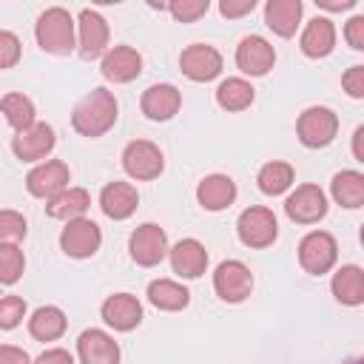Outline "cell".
Masks as SVG:
<instances>
[{
	"mask_svg": "<svg viewBox=\"0 0 364 364\" xmlns=\"http://www.w3.org/2000/svg\"><path fill=\"white\" fill-rule=\"evenodd\" d=\"M117 111H119V105H117L114 91H108V88H94V91H88V94L74 105V111H71V125H74L77 134L94 139V136H102L105 131L114 128Z\"/></svg>",
	"mask_w": 364,
	"mask_h": 364,
	"instance_id": "obj_1",
	"label": "cell"
},
{
	"mask_svg": "<svg viewBox=\"0 0 364 364\" xmlns=\"http://www.w3.org/2000/svg\"><path fill=\"white\" fill-rule=\"evenodd\" d=\"M74 28H77V23H74V17L68 14V9L51 6V9H46V11L37 17V23H34V37H37V46H40L43 51L63 57V54H71L74 46H77V31H74Z\"/></svg>",
	"mask_w": 364,
	"mask_h": 364,
	"instance_id": "obj_2",
	"label": "cell"
},
{
	"mask_svg": "<svg viewBox=\"0 0 364 364\" xmlns=\"http://www.w3.org/2000/svg\"><path fill=\"white\" fill-rule=\"evenodd\" d=\"M338 134V117L327 105H310L296 119V136L304 148H327Z\"/></svg>",
	"mask_w": 364,
	"mask_h": 364,
	"instance_id": "obj_3",
	"label": "cell"
},
{
	"mask_svg": "<svg viewBox=\"0 0 364 364\" xmlns=\"http://www.w3.org/2000/svg\"><path fill=\"white\" fill-rule=\"evenodd\" d=\"M236 233H239L242 245L262 250V247H270V245L276 242V236H279V219H276V213H273L270 208H264V205H250V208H245V210L239 213V219H236Z\"/></svg>",
	"mask_w": 364,
	"mask_h": 364,
	"instance_id": "obj_4",
	"label": "cell"
},
{
	"mask_svg": "<svg viewBox=\"0 0 364 364\" xmlns=\"http://www.w3.org/2000/svg\"><path fill=\"white\" fill-rule=\"evenodd\" d=\"M122 168L136 182H151L165 171V156L151 139H134L122 151Z\"/></svg>",
	"mask_w": 364,
	"mask_h": 364,
	"instance_id": "obj_5",
	"label": "cell"
},
{
	"mask_svg": "<svg viewBox=\"0 0 364 364\" xmlns=\"http://www.w3.org/2000/svg\"><path fill=\"white\" fill-rule=\"evenodd\" d=\"M336 259H338V245H336L333 233H327V230H310L299 242V264L310 276L327 273L336 264Z\"/></svg>",
	"mask_w": 364,
	"mask_h": 364,
	"instance_id": "obj_6",
	"label": "cell"
},
{
	"mask_svg": "<svg viewBox=\"0 0 364 364\" xmlns=\"http://www.w3.org/2000/svg\"><path fill=\"white\" fill-rule=\"evenodd\" d=\"M213 290L222 301L228 304H239L250 296L253 290V273L245 262L239 259H228L213 270Z\"/></svg>",
	"mask_w": 364,
	"mask_h": 364,
	"instance_id": "obj_7",
	"label": "cell"
},
{
	"mask_svg": "<svg viewBox=\"0 0 364 364\" xmlns=\"http://www.w3.org/2000/svg\"><path fill=\"white\" fill-rule=\"evenodd\" d=\"M100 245H102V230L94 219L80 216L65 222V228L60 230V247L71 259H88L100 250Z\"/></svg>",
	"mask_w": 364,
	"mask_h": 364,
	"instance_id": "obj_8",
	"label": "cell"
},
{
	"mask_svg": "<svg viewBox=\"0 0 364 364\" xmlns=\"http://www.w3.org/2000/svg\"><path fill=\"white\" fill-rule=\"evenodd\" d=\"M68 182H71V171H68V165L63 159H43L26 176L28 193L37 196V199H46V202L54 199L60 191H65Z\"/></svg>",
	"mask_w": 364,
	"mask_h": 364,
	"instance_id": "obj_9",
	"label": "cell"
},
{
	"mask_svg": "<svg viewBox=\"0 0 364 364\" xmlns=\"http://www.w3.org/2000/svg\"><path fill=\"white\" fill-rule=\"evenodd\" d=\"M128 253L139 267H156L168 256V236L159 225L145 222L128 239Z\"/></svg>",
	"mask_w": 364,
	"mask_h": 364,
	"instance_id": "obj_10",
	"label": "cell"
},
{
	"mask_svg": "<svg viewBox=\"0 0 364 364\" xmlns=\"http://www.w3.org/2000/svg\"><path fill=\"white\" fill-rule=\"evenodd\" d=\"M54 128L48 122H34L11 136V151L20 162H43L54 151Z\"/></svg>",
	"mask_w": 364,
	"mask_h": 364,
	"instance_id": "obj_11",
	"label": "cell"
},
{
	"mask_svg": "<svg viewBox=\"0 0 364 364\" xmlns=\"http://www.w3.org/2000/svg\"><path fill=\"white\" fill-rule=\"evenodd\" d=\"M179 68L188 80L193 82H208L213 77L222 74V54L208 46V43H193L188 48H182L179 54Z\"/></svg>",
	"mask_w": 364,
	"mask_h": 364,
	"instance_id": "obj_12",
	"label": "cell"
},
{
	"mask_svg": "<svg viewBox=\"0 0 364 364\" xmlns=\"http://www.w3.org/2000/svg\"><path fill=\"white\" fill-rule=\"evenodd\" d=\"M284 213L299 225H313L327 213V196L318 185H299L284 199Z\"/></svg>",
	"mask_w": 364,
	"mask_h": 364,
	"instance_id": "obj_13",
	"label": "cell"
},
{
	"mask_svg": "<svg viewBox=\"0 0 364 364\" xmlns=\"http://www.w3.org/2000/svg\"><path fill=\"white\" fill-rule=\"evenodd\" d=\"M77 46L82 60H97L108 48V23L100 11L82 9L77 14Z\"/></svg>",
	"mask_w": 364,
	"mask_h": 364,
	"instance_id": "obj_14",
	"label": "cell"
},
{
	"mask_svg": "<svg viewBox=\"0 0 364 364\" xmlns=\"http://www.w3.org/2000/svg\"><path fill=\"white\" fill-rule=\"evenodd\" d=\"M236 65L247 77H264L276 65V48L259 34L242 37V43L236 46Z\"/></svg>",
	"mask_w": 364,
	"mask_h": 364,
	"instance_id": "obj_15",
	"label": "cell"
},
{
	"mask_svg": "<svg viewBox=\"0 0 364 364\" xmlns=\"http://www.w3.org/2000/svg\"><path fill=\"white\" fill-rule=\"evenodd\" d=\"M100 316H102V321H105L108 327H114L117 333H128V330L139 327V321H142V304H139V299L131 296V293H114V296H108V299L102 301Z\"/></svg>",
	"mask_w": 364,
	"mask_h": 364,
	"instance_id": "obj_16",
	"label": "cell"
},
{
	"mask_svg": "<svg viewBox=\"0 0 364 364\" xmlns=\"http://www.w3.org/2000/svg\"><path fill=\"white\" fill-rule=\"evenodd\" d=\"M80 364H119V344L105 330H82L77 338Z\"/></svg>",
	"mask_w": 364,
	"mask_h": 364,
	"instance_id": "obj_17",
	"label": "cell"
},
{
	"mask_svg": "<svg viewBox=\"0 0 364 364\" xmlns=\"http://www.w3.org/2000/svg\"><path fill=\"white\" fill-rule=\"evenodd\" d=\"M100 71L108 82L119 85V82H131L142 74V57L136 48L131 46H114L111 51H105L102 63H100Z\"/></svg>",
	"mask_w": 364,
	"mask_h": 364,
	"instance_id": "obj_18",
	"label": "cell"
},
{
	"mask_svg": "<svg viewBox=\"0 0 364 364\" xmlns=\"http://www.w3.org/2000/svg\"><path fill=\"white\" fill-rule=\"evenodd\" d=\"M171 270L182 279H199L208 270V250L199 239H179L173 247H168Z\"/></svg>",
	"mask_w": 364,
	"mask_h": 364,
	"instance_id": "obj_19",
	"label": "cell"
},
{
	"mask_svg": "<svg viewBox=\"0 0 364 364\" xmlns=\"http://www.w3.org/2000/svg\"><path fill=\"white\" fill-rule=\"evenodd\" d=\"M179 105H182V94H179V88L171 85V82H156V85L145 88V94H142V100H139L142 114H145L148 119H154V122L171 119V117L179 111Z\"/></svg>",
	"mask_w": 364,
	"mask_h": 364,
	"instance_id": "obj_20",
	"label": "cell"
},
{
	"mask_svg": "<svg viewBox=\"0 0 364 364\" xmlns=\"http://www.w3.org/2000/svg\"><path fill=\"white\" fill-rule=\"evenodd\" d=\"M136 205H139V193H136V188L131 182H117L114 179L100 191V208L114 222L128 219L136 210Z\"/></svg>",
	"mask_w": 364,
	"mask_h": 364,
	"instance_id": "obj_21",
	"label": "cell"
},
{
	"mask_svg": "<svg viewBox=\"0 0 364 364\" xmlns=\"http://www.w3.org/2000/svg\"><path fill=\"white\" fill-rule=\"evenodd\" d=\"M236 199V182L225 173H210L196 185V202L205 210H225Z\"/></svg>",
	"mask_w": 364,
	"mask_h": 364,
	"instance_id": "obj_22",
	"label": "cell"
},
{
	"mask_svg": "<svg viewBox=\"0 0 364 364\" xmlns=\"http://www.w3.org/2000/svg\"><path fill=\"white\" fill-rule=\"evenodd\" d=\"M299 46H301V51H304L307 57H313V60L327 57V54L336 48V26H333V20H330V17H313V20L304 26V31H301Z\"/></svg>",
	"mask_w": 364,
	"mask_h": 364,
	"instance_id": "obj_23",
	"label": "cell"
},
{
	"mask_svg": "<svg viewBox=\"0 0 364 364\" xmlns=\"http://www.w3.org/2000/svg\"><path fill=\"white\" fill-rule=\"evenodd\" d=\"M301 0H267L264 6V23L279 37H293L301 23Z\"/></svg>",
	"mask_w": 364,
	"mask_h": 364,
	"instance_id": "obj_24",
	"label": "cell"
},
{
	"mask_svg": "<svg viewBox=\"0 0 364 364\" xmlns=\"http://www.w3.org/2000/svg\"><path fill=\"white\" fill-rule=\"evenodd\" d=\"M330 290H333L336 301H341L347 307H358L364 301V270L358 264H341L333 273Z\"/></svg>",
	"mask_w": 364,
	"mask_h": 364,
	"instance_id": "obj_25",
	"label": "cell"
},
{
	"mask_svg": "<svg viewBox=\"0 0 364 364\" xmlns=\"http://www.w3.org/2000/svg\"><path fill=\"white\" fill-rule=\"evenodd\" d=\"M91 205V193L85 188H65L60 191L54 199H48L46 205V213L51 219H63V222H71V219H80Z\"/></svg>",
	"mask_w": 364,
	"mask_h": 364,
	"instance_id": "obj_26",
	"label": "cell"
},
{
	"mask_svg": "<svg viewBox=\"0 0 364 364\" xmlns=\"http://www.w3.org/2000/svg\"><path fill=\"white\" fill-rule=\"evenodd\" d=\"M148 301L156 307V310H165V313H176V310H185L188 301H191V293L185 284L173 282V279H156L148 284Z\"/></svg>",
	"mask_w": 364,
	"mask_h": 364,
	"instance_id": "obj_27",
	"label": "cell"
},
{
	"mask_svg": "<svg viewBox=\"0 0 364 364\" xmlns=\"http://www.w3.org/2000/svg\"><path fill=\"white\" fill-rule=\"evenodd\" d=\"M68 327V318L60 307L54 304H46V307H37L28 318V333L37 338V341H54L65 333Z\"/></svg>",
	"mask_w": 364,
	"mask_h": 364,
	"instance_id": "obj_28",
	"label": "cell"
},
{
	"mask_svg": "<svg viewBox=\"0 0 364 364\" xmlns=\"http://www.w3.org/2000/svg\"><path fill=\"white\" fill-rule=\"evenodd\" d=\"M253 100H256V88L242 77H228L216 88V102L225 111H245L253 105Z\"/></svg>",
	"mask_w": 364,
	"mask_h": 364,
	"instance_id": "obj_29",
	"label": "cell"
},
{
	"mask_svg": "<svg viewBox=\"0 0 364 364\" xmlns=\"http://www.w3.org/2000/svg\"><path fill=\"white\" fill-rule=\"evenodd\" d=\"M330 193L341 208H361L364 205V173L338 171L330 182Z\"/></svg>",
	"mask_w": 364,
	"mask_h": 364,
	"instance_id": "obj_30",
	"label": "cell"
},
{
	"mask_svg": "<svg viewBox=\"0 0 364 364\" xmlns=\"http://www.w3.org/2000/svg\"><path fill=\"white\" fill-rule=\"evenodd\" d=\"M293 165H287V162H282V159H273V162H264L262 168H259V176H256V182H259V191L262 193H267V196H279V193H284L290 185H293Z\"/></svg>",
	"mask_w": 364,
	"mask_h": 364,
	"instance_id": "obj_31",
	"label": "cell"
},
{
	"mask_svg": "<svg viewBox=\"0 0 364 364\" xmlns=\"http://www.w3.org/2000/svg\"><path fill=\"white\" fill-rule=\"evenodd\" d=\"M0 111L6 117V122L14 128V131H23L28 125L37 122V111H34V102L26 97V94H6L0 100Z\"/></svg>",
	"mask_w": 364,
	"mask_h": 364,
	"instance_id": "obj_32",
	"label": "cell"
},
{
	"mask_svg": "<svg viewBox=\"0 0 364 364\" xmlns=\"http://www.w3.org/2000/svg\"><path fill=\"white\" fill-rule=\"evenodd\" d=\"M26 270L20 245H0V284H14Z\"/></svg>",
	"mask_w": 364,
	"mask_h": 364,
	"instance_id": "obj_33",
	"label": "cell"
},
{
	"mask_svg": "<svg viewBox=\"0 0 364 364\" xmlns=\"http://www.w3.org/2000/svg\"><path fill=\"white\" fill-rule=\"evenodd\" d=\"M28 233V225L23 213L17 210H0V245H20Z\"/></svg>",
	"mask_w": 364,
	"mask_h": 364,
	"instance_id": "obj_34",
	"label": "cell"
},
{
	"mask_svg": "<svg viewBox=\"0 0 364 364\" xmlns=\"http://www.w3.org/2000/svg\"><path fill=\"white\" fill-rule=\"evenodd\" d=\"M165 9L171 11V17H173L176 23H193V20H199L202 14H208L210 3H208V0H173V3H168Z\"/></svg>",
	"mask_w": 364,
	"mask_h": 364,
	"instance_id": "obj_35",
	"label": "cell"
},
{
	"mask_svg": "<svg viewBox=\"0 0 364 364\" xmlns=\"http://www.w3.org/2000/svg\"><path fill=\"white\" fill-rule=\"evenodd\" d=\"M26 318V301L20 296H0V330H14Z\"/></svg>",
	"mask_w": 364,
	"mask_h": 364,
	"instance_id": "obj_36",
	"label": "cell"
},
{
	"mask_svg": "<svg viewBox=\"0 0 364 364\" xmlns=\"http://www.w3.org/2000/svg\"><path fill=\"white\" fill-rule=\"evenodd\" d=\"M20 54H23V46H20V37L14 31H6L0 28V68H11L20 63Z\"/></svg>",
	"mask_w": 364,
	"mask_h": 364,
	"instance_id": "obj_37",
	"label": "cell"
},
{
	"mask_svg": "<svg viewBox=\"0 0 364 364\" xmlns=\"http://www.w3.org/2000/svg\"><path fill=\"white\" fill-rule=\"evenodd\" d=\"M341 85L344 91L353 97V100H361L364 97V65H353L341 74Z\"/></svg>",
	"mask_w": 364,
	"mask_h": 364,
	"instance_id": "obj_38",
	"label": "cell"
},
{
	"mask_svg": "<svg viewBox=\"0 0 364 364\" xmlns=\"http://www.w3.org/2000/svg\"><path fill=\"white\" fill-rule=\"evenodd\" d=\"M344 40H347L350 48H355V51L364 48V14H355V17L347 20V26H344Z\"/></svg>",
	"mask_w": 364,
	"mask_h": 364,
	"instance_id": "obj_39",
	"label": "cell"
},
{
	"mask_svg": "<svg viewBox=\"0 0 364 364\" xmlns=\"http://www.w3.org/2000/svg\"><path fill=\"white\" fill-rule=\"evenodd\" d=\"M253 9H256V0H222V3H219L222 17H228V20L245 17V14H250Z\"/></svg>",
	"mask_w": 364,
	"mask_h": 364,
	"instance_id": "obj_40",
	"label": "cell"
},
{
	"mask_svg": "<svg viewBox=\"0 0 364 364\" xmlns=\"http://www.w3.org/2000/svg\"><path fill=\"white\" fill-rule=\"evenodd\" d=\"M0 364H31L28 353L14 344H0Z\"/></svg>",
	"mask_w": 364,
	"mask_h": 364,
	"instance_id": "obj_41",
	"label": "cell"
},
{
	"mask_svg": "<svg viewBox=\"0 0 364 364\" xmlns=\"http://www.w3.org/2000/svg\"><path fill=\"white\" fill-rule=\"evenodd\" d=\"M34 364H74V355L63 347H51V350H43Z\"/></svg>",
	"mask_w": 364,
	"mask_h": 364,
	"instance_id": "obj_42",
	"label": "cell"
},
{
	"mask_svg": "<svg viewBox=\"0 0 364 364\" xmlns=\"http://www.w3.org/2000/svg\"><path fill=\"white\" fill-rule=\"evenodd\" d=\"M358 0H316V6L318 9H327V11H347V9H353Z\"/></svg>",
	"mask_w": 364,
	"mask_h": 364,
	"instance_id": "obj_43",
	"label": "cell"
},
{
	"mask_svg": "<svg viewBox=\"0 0 364 364\" xmlns=\"http://www.w3.org/2000/svg\"><path fill=\"white\" fill-rule=\"evenodd\" d=\"M353 156H355V162H364V125H358L353 131Z\"/></svg>",
	"mask_w": 364,
	"mask_h": 364,
	"instance_id": "obj_44",
	"label": "cell"
}]
</instances>
